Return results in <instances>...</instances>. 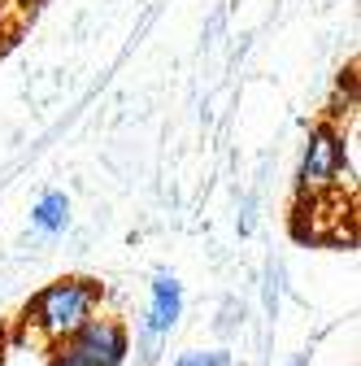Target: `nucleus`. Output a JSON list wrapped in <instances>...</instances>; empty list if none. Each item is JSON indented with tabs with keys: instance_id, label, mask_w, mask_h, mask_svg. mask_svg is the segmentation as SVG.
Returning <instances> with one entry per match:
<instances>
[{
	"instance_id": "nucleus-1",
	"label": "nucleus",
	"mask_w": 361,
	"mask_h": 366,
	"mask_svg": "<svg viewBox=\"0 0 361 366\" xmlns=\"http://www.w3.org/2000/svg\"><path fill=\"white\" fill-rule=\"evenodd\" d=\"M105 301V284L101 280H87V274H66V280L44 284L31 305H26V323L44 336V340H66L74 336L83 323H92L96 310Z\"/></svg>"
},
{
	"instance_id": "nucleus-7",
	"label": "nucleus",
	"mask_w": 361,
	"mask_h": 366,
	"mask_svg": "<svg viewBox=\"0 0 361 366\" xmlns=\"http://www.w3.org/2000/svg\"><path fill=\"white\" fill-rule=\"evenodd\" d=\"M292 366H305V357H296V362H292Z\"/></svg>"
},
{
	"instance_id": "nucleus-2",
	"label": "nucleus",
	"mask_w": 361,
	"mask_h": 366,
	"mask_svg": "<svg viewBox=\"0 0 361 366\" xmlns=\"http://www.w3.org/2000/svg\"><path fill=\"white\" fill-rule=\"evenodd\" d=\"M352 153L344 149V135L331 127V122H318L305 140V153H300V170H296V183L305 197H322L327 188H335L340 174H352Z\"/></svg>"
},
{
	"instance_id": "nucleus-5",
	"label": "nucleus",
	"mask_w": 361,
	"mask_h": 366,
	"mask_svg": "<svg viewBox=\"0 0 361 366\" xmlns=\"http://www.w3.org/2000/svg\"><path fill=\"white\" fill-rule=\"evenodd\" d=\"M66 222H70V197L66 192H44L39 201H35V209H31V227L35 232H44V236H57V232H66Z\"/></svg>"
},
{
	"instance_id": "nucleus-4",
	"label": "nucleus",
	"mask_w": 361,
	"mask_h": 366,
	"mask_svg": "<svg viewBox=\"0 0 361 366\" xmlns=\"http://www.w3.org/2000/svg\"><path fill=\"white\" fill-rule=\"evenodd\" d=\"M178 318H183V284L174 280L170 270L153 274V288H148V310H144V345H157L161 336H170L178 327Z\"/></svg>"
},
{
	"instance_id": "nucleus-3",
	"label": "nucleus",
	"mask_w": 361,
	"mask_h": 366,
	"mask_svg": "<svg viewBox=\"0 0 361 366\" xmlns=\"http://www.w3.org/2000/svg\"><path fill=\"white\" fill-rule=\"evenodd\" d=\"M126 353H131V336L118 318H92L57 345L53 366H122Z\"/></svg>"
},
{
	"instance_id": "nucleus-6",
	"label": "nucleus",
	"mask_w": 361,
	"mask_h": 366,
	"mask_svg": "<svg viewBox=\"0 0 361 366\" xmlns=\"http://www.w3.org/2000/svg\"><path fill=\"white\" fill-rule=\"evenodd\" d=\"M231 362V353H222V349H209V353H200V349H192V353H183L174 366H227Z\"/></svg>"
}]
</instances>
